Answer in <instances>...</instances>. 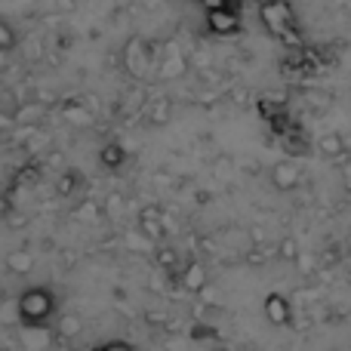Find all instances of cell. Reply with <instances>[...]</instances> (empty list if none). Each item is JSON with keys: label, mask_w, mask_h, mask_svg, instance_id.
Returning <instances> with one entry per match:
<instances>
[{"label": "cell", "mask_w": 351, "mask_h": 351, "mask_svg": "<svg viewBox=\"0 0 351 351\" xmlns=\"http://www.w3.org/2000/svg\"><path fill=\"white\" fill-rule=\"evenodd\" d=\"M278 256L284 262H299V241L293 234H287V237H280V243H278Z\"/></svg>", "instance_id": "e0dca14e"}, {"label": "cell", "mask_w": 351, "mask_h": 351, "mask_svg": "<svg viewBox=\"0 0 351 351\" xmlns=\"http://www.w3.org/2000/svg\"><path fill=\"white\" fill-rule=\"evenodd\" d=\"M342 176H346V179L351 182V164H342Z\"/></svg>", "instance_id": "d4e9b609"}, {"label": "cell", "mask_w": 351, "mask_h": 351, "mask_svg": "<svg viewBox=\"0 0 351 351\" xmlns=\"http://www.w3.org/2000/svg\"><path fill=\"white\" fill-rule=\"evenodd\" d=\"M56 333L65 336V339L80 336L84 333V317L80 315H59V321H56Z\"/></svg>", "instance_id": "7c38bea8"}, {"label": "cell", "mask_w": 351, "mask_h": 351, "mask_svg": "<svg viewBox=\"0 0 351 351\" xmlns=\"http://www.w3.org/2000/svg\"><path fill=\"white\" fill-rule=\"evenodd\" d=\"M96 351H133V346H127V342H105Z\"/></svg>", "instance_id": "603a6c76"}, {"label": "cell", "mask_w": 351, "mask_h": 351, "mask_svg": "<svg viewBox=\"0 0 351 351\" xmlns=\"http://www.w3.org/2000/svg\"><path fill=\"white\" fill-rule=\"evenodd\" d=\"M123 62H127V71L136 74V77H142V74L148 71V62H152V56H148L145 43H142L139 37H133V40L127 43V49H123Z\"/></svg>", "instance_id": "8992f818"}, {"label": "cell", "mask_w": 351, "mask_h": 351, "mask_svg": "<svg viewBox=\"0 0 351 351\" xmlns=\"http://www.w3.org/2000/svg\"><path fill=\"white\" fill-rule=\"evenodd\" d=\"M262 308H265V317L274 324V327H290L293 324V305L284 293H268Z\"/></svg>", "instance_id": "277c9868"}, {"label": "cell", "mask_w": 351, "mask_h": 351, "mask_svg": "<svg viewBox=\"0 0 351 351\" xmlns=\"http://www.w3.org/2000/svg\"><path fill=\"white\" fill-rule=\"evenodd\" d=\"M259 19H262V25L268 28V34L280 37V40H287V43H299L296 19H293V10H290L287 0H262Z\"/></svg>", "instance_id": "7a4b0ae2"}, {"label": "cell", "mask_w": 351, "mask_h": 351, "mask_svg": "<svg viewBox=\"0 0 351 351\" xmlns=\"http://www.w3.org/2000/svg\"><path fill=\"white\" fill-rule=\"evenodd\" d=\"M158 71H160V77H179V74L185 71V56L173 49V53L167 56V62L158 68Z\"/></svg>", "instance_id": "5bb4252c"}, {"label": "cell", "mask_w": 351, "mask_h": 351, "mask_svg": "<svg viewBox=\"0 0 351 351\" xmlns=\"http://www.w3.org/2000/svg\"><path fill=\"white\" fill-rule=\"evenodd\" d=\"M43 111H47V108H43L40 102H25V105H19L12 114H16V123L22 127V123H37L43 117Z\"/></svg>", "instance_id": "4fadbf2b"}, {"label": "cell", "mask_w": 351, "mask_h": 351, "mask_svg": "<svg viewBox=\"0 0 351 351\" xmlns=\"http://www.w3.org/2000/svg\"><path fill=\"white\" fill-rule=\"evenodd\" d=\"M170 108H173L170 99H158V102L148 108V111H152V114H148V123H154V127H164V123L170 121Z\"/></svg>", "instance_id": "2e32d148"}, {"label": "cell", "mask_w": 351, "mask_h": 351, "mask_svg": "<svg viewBox=\"0 0 351 351\" xmlns=\"http://www.w3.org/2000/svg\"><path fill=\"white\" fill-rule=\"evenodd\" d=\"M77 182H80L77 173H62L59 182H56V194H59V197H71V194L77 191Z\"/></svg>", "instance_id": "d6986e66"}, {"label": "cell", "mask_w": 351, "mask_h": 351, "mask_svg": "<svg viewBox=\"0 0 351 351\" xmlns=\"http://www.w3.org/2000/svg\"><path fill=\"white\" fill-rule=\"evenodd\" d=\"M99 160H102L105 170H121V167L127 164V152H123L121 142H105V145L99 148Z\"/></svg>", "instance_id": "30bf717a"}, {"label": "cell", "mask_w": 351, "mask_h": 351, "mask_svg": "<svg viewBox=\"0 0 351 351\" xmlns=\"http://www.w3.org/2000/svg\"><path fill=\"white\" fill-rule=\"evenodd\" d=\"M204 287H210V271L200 259H191L185 268H182V290L191 293V296H200Z\"/></svg>", "instance_id": "5b68a950"}, {"label": "cell", "mask_w": 351, "mask_h": 351, "mask_svg": "<svg viewBox=\"0 0 351 351\" xmlns=\"http://www.w3.org/2000/svg\"><path fill=\"white\" fill-rule=\"evenodd\" d=\"M154 259H158V265L167 268V271H173V268L179 265V253H176L173 247H160L158 253H154Z\"/></svg>", "instance_id": "ffe728a7"}, {"label": "cell", "mask_w": 351, "mask_h": 351, "mask_svg": "<svg viewBox=\"0 0 351 351\" xmlns=\"http://www.w3.org/2000/svg\"><path fill=\"white\" fill-rule=\"evenodd\" d=\"M204 10H219V6H228V0H197Z\"/></svg>", "instance_id": "cb8c5ba5"}, {"label": "cell", "mask_w": 351, "mask_h": 351, "mask_svg": "<svg viewBox=\"0 0 351 351\" xmlns=\"http://www.w3.org/2000/svg\"><path fill=\"white\" fill-rule=\"evenodd\" d=\"M299 182H302V170L296 164H290V160H278L271 167V185L278 191H293Z\"/></svg>", "instance_id": "52a82bcc"}, {"label": "cell", "mask_w": 351, "mask_h": 351, "mask_svg": "<svg viewBox=\"0 0 351 351\" xmlns=\"http://www.w3.org/2000/svg\"><path fill=\"white\" fill-rule=\"evenodd\" d=\"M16 127H19V123H16V114H12V111H3V108H0V133H12Z\"/></svg>", "instance_id": "7402d4cb"}, {"label": "cell", "mask_w": 351, "mask_h": 351, "mask_svg": "<svg viewBox=\"0 0 351 351\" xmlns=\"http://www.w3.org/2000/svg\"><path fill=\"white\" fill-rule=\"evenodd\" d=\"M317 152L330 160H339V158H346V139L339 133H327L317 139Z\"/></svg>", "instance_id": "8fae6325"}, {"label": "cell", "mask_w": 351, "mask_h": 351, "mask_svg": "<svg viewBox=\"0 0 351 351\" xmlns=\"http://www.w3.org/2000/svg\"><path fill=\"white\" fill-rule=\"evenodd\" d=\"M19 47V31L6 19H0V53H12Z\"/></svg>", "instance_id": "9a60e30c"}, {"label": "cell", "mask_w": 351, "mask_h": 351, "mask_svg": "<svg viewBox=\"0 0 351 351\" xmlns=\"http://www.w3.org/2000/svg\"><path fill=\"white\" fill-rule=\"evenodd\" d=\"M3 265H6V271L16 274V278H28V274L34 271V253H31V250H12V253H6Z\"/></svg>", "instance_id": "9c48e42d"}, {"label": "cell", "mask_w": 351, "mask_h": 351, "mask_svg": "<svg viewBox=\"0 0 351 351\" xmlns=\"http://www.w3.org/2000/svg\"><path fill=\"white\" fill-rule=\"evenodd\" d=\"M216 327H204V324H194L191 327V339H216Z\"/></svg>", "instance_id": "44dd1931"}, {"label": "cell", "mask_w": 351, "mask_h": 351, "mask_svg": "<svg viewBox=\"0 0 351 351\" xmlns=\"http://www.w3.org/2000/svg\"><path fill=\"white\" fill-rule=\"evenodd\" d=\"M206 28L216 37H231L241 31V16L228 6H219V10H206Z\"/></svg>", "instance_id": "3957f363"}, {"label": "cell", "mask_w": 351, "mask_h": 351, "mask_svg": "<svg viewBox=\"0 0 351 351\" xmlns=\"http://www.w3.org/2000/svg\"><path fill=\"white\" fill-rule=\"evenodd\" d=\"M139 231L145 241H160V237L167 234V222L158 206H145V210L139 213Z\"/></svg>", "instance_id": "ba28073f"}, {"label": "cell", "mask_w": 351, "mask_h": 351, "mask_svg": "<svg viewBox=\"0 0 351 351\" xmlns=\"http://www.w3.org/2000/svg\"><path fill=\"white\" fill-rule=\"evenodd\" d=\"M65 117L71 123H77V127H90V123H93V114L84 108V105H77V102H68L65 105Z\"/></svg>", "instance_id": "ac0fdd59"}, {"label": "cell", "mask_w": 351, "mask_h": 351, "mask_svg": "<svg viewBox=\"0 0 351 351\" xmlns=\"http://www.w3.org/2000/svg\"><path fill=\"white\" fill-rule=\"evenodd\" d=\"M56 311H59V299L49 287H28L16 302V315L25 327H49Z\"/></svg>", "instance_id": "6da1fadb"}]
</instances>
